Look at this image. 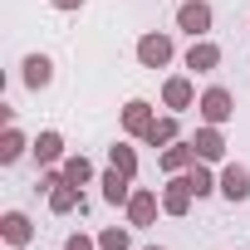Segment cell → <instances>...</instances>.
Wrapping results in <instances>:
<instances>
[{
  "label": "cell",
  "instance_id": "11",
  "mask_svg": "<svg viewBox=\"0 0 250 250\" xmlns=\"http://www.w3.org/2000/svg\"><path fill=\"white\" fill-rule=\"evenodd\" d=\"M30 157H35L40 167H59V162L69 157V152H64V133H59V128H44V133L30 143Z\"/></svg>",
  "mask_w": 250,
  "mask_h": 250
},
{
  "label": "cell",
  "instance_id": "4",
  "mask_svg": "<svg viewBox=\"0 0 250 250\" xmlns=\"http://www.w3.org/2000/svg\"><path fill=\"white\" fill-rule=\"evenodd\" d=\"M191 201H196V191H191V177L187 172H177V177H167V187H162V216H187L191 211Z\"/></svg>",
  "mask_w": 250,
  "mask_h": 250
},
{
  "label": "cell",
  "instance_id": "16",
  "mask_svg": "<svg viewBox=\"0 0 250 250\" xmlns=\"http://www.w3.org/2000/svg\"><path fill=\"white\" fill-rule=\"evenodd\" d=\"M177 138H182V113H162V118H152V128L143 133L147 147H167V143H177Z\"/></svg>",
  "mask_w": 250,
  "mask_h": 250
},
{
  "label": "cell",
  "instance_id": "10",
  "mask_svg": "<svg viewBox=\"0 0 250 250\" xmlns=\"http://www.w3.org/2000/svg\"><path fill=\"white\" fill-rule=\"evenodd\" d=\"M152 118H157V108L147 103V98H128V103H123V133H128V138H143L147 128H152Z\"/></svg>",
  "mask_w": 250,
  "mask_h": 250
},
{
  "label": "cell",
  "instance_id": "3",
  "mask_svg": "<svg viewBox=\"0 0 250 250\" xmlns=\"http://www.w3.org/2000/svg\"><path fill=\"white\" fill-rule=\"evenodd\" d=\"M216 25V10H211V0H182L177 5V30L191 35V40H206Z\"/></svg>",
  "mask_w": 250,
  "mask_h": 250
},
{
  "label": "cell",
  "instance_id": "23",
  "mask_svg": "<svg viewBox=\"0 0 250 250\" xmlns=\"http://www.w3.org/2000/svg\"><path fill=\"white\" fill-rule=\"evenodd\" d=\"M64 250H98V235H88V230H74V235L64 240Z\"/></svg>",
  "mask_w": 250,
  "mask_h": 250
},
{
  "label": "cell",
  "instance_id": "19",
  "mask_svg": "<svg viewBox=\"0 0 250 250\" xmlns=\"http://www.w3.org/2000/svg\"><path fill=\"white\" fill-rule=\"evenodd\" d=\"M187 177H191V191H196V201L221 191V172H211V162H201V157L191 162V172H187Z\"/></svg>",
  "mask_w": 250,
  "mask_h": 250
},
{
  "label": "cell",
  "instance_id": "2",
  "mask_svg": "<svg viewBox=\"0 0 250 250\" xmlns=\"http://www.w3.org/2000/svg\"><path fill=\"white\" fill-rule=\"evenodd\" d=\"M133 54H138V64H143V69H167V64L177 59V44H172V35H162V30H147V35H138Z\"/></svg>",
  "mask_w": 250,
  "mask_h": 250
},
{
  "label": "cell",
  "instance_id": "9",
  "mask_svg": "<svg viewBox=\"0 0 250 250\" xmlns=\"http://www.w3.org/2000/svg\"><path fill=\"white\" fill-rule=\"evenodd\" d=\"M98 187H103V201H108V206H128V201H133V177L118 172L113 162L98 172Z\"/></svg>",
  "mask_w": 250,
  "mask_h": 250
},
{
  "label": "cell",
  "instance_id": "1",
  "mask_svg": "<svg viewBox=\"0 0 250 250\" xmlns=\"http://www.w3.org/2000/svg\"><path fill=\"white\" fill-rule=\"evenodd\" d=\"M196 118L201 123H216V128H226V123L235 118V93L226 83H211L201 98H196Z\"/></svg>",
  "mask_w": 250,
  "mask_h": 250
},
{
  "label": "cell",
  "instance_id": "14",
  "mask_svg": "<svg viewBox=\"0 0 250 250\" xmlns=\"http://www.w3.org/2000/svg\"><path fill=\"white\" fill-rule=\"evenodd\" d=\"M187 69H191V74H211V69H221V44H216V40H191V49H187Z\"/></svg>",
  "mask_w": 250,
  "mask_h": 250
},
{
  "label": "cell",
  "instance_id": "8",
  "mask_svg": "<svg viewBox=\"0 0 250 250\" xmlns=\"http://www.w3.org/2000/svg\"><path fill=\"white\" fill-rule=\"evenodd\" d=\"M191 147H196V157H201V162H211V167H216V162H226V133L216 128V123H201V128L191 133Z\"/></svg>",
  "mask_w": 250,
  "mask_h": 250
},
{
  "label": "cell",
  "instance_id": "20",
  "mask_svg": "<svg viewBox=\"0 0 250 250\" xmlns=\"http://www.w3.org/2000/svg\"><path fill=\"white\" fill-rule=\"evenodd\" d=\"M30 143H35V138H25L15 123H10V128L0 133V162H5V167H10V162H20V157L30 152Z\"/></svg>",
  "mask_w": 250,
  "mask_h": 250
},
{
  "label": "cell",
  "instance_id": "12",
  "mask_svg": "<svg viewBox=\"0 0 250 250\" xmlns=\"http://www.w3.org/2000/svg\"><path fill=\"white\" fill-rule=\"evenodd\" d=\"M20 79H25V88H30V93L49 88V83H54V59H49V54H25Z\"/></svg>",
  "mask_w": 250,
  "mask_h": 250
},
{
  "label": "cell",
  "instance_id": "7",
  "mask_svg": "<svg viewBox=\"0 0 250 250\" xmlns=\"http://www.w3.org/2000/svg\"><path fill=\"white\" fill-rule=\"evenodd\" d=\"M221 196H226L230 206H245V201H250V167L221 162Z\"/></svg>",
  "mask_w": 250,
  "mask_h": 250
},
{
  "label": "cell",
  "instance_id": "22",
  "mask_svg": "<svg viewBox=\"0 0 250 250\" xmlns=\"http://www.w3.org/2000/svg\"><path fill=\"white\" fill-rule=\"evenodd\" d=\"M108 162H113L118 172L138 177V147H128V143H113V147H108Z\"/></svg>",
  "mask_w": 250,
  "mask_h": 250
},
{
  "label": "cell",
  "instance_id": "24",
  "mask_svg": "<svg viewBox=\"0 0 250 250\" xmlns=\"http://www.w3.org/2000/svg\"><path fill=\"white\" fill-rule=\"evenodd\" d=\"M49 5H54V10H64V15H69V10H83V0H49Z\"/></svg>",
  "mask_w": 250,
  "mask_h": 250
},
{
  "label": "cell",
  "instance_id": "5",
  "mask_svg": "<svg viewBox=\"0 0 250 250\" xmlns=\"http://www.w3.org/2000/svg\"><path fill=\"white\" fill-rule=\"evenodd\" d=\"M123 211H128V226H152L157 221V211H162V191H152V187H133V201L128 206H123Z\"/></svg>",
  "mask_w": 250,
  "mask_h": 250
},
{
  "label": "cell",
  "instance_id": "21",
  "mask_svg": "<svg viewBox=\"0 0 250 250\" xmlns=\"http://www.w3.org/2000/svg\"><path fill=\"white\" fill-rule=\"evenodd\" d=\"M98 250H133V230L128 226H103L98 230Z\"/></svg>",
  "mask_w": 250,
  "mask_h": 250
},
{
  "label": "cell",
  "instance_id": "15",
  "mask_svg": "<svg viewBox=\"0 0 250 250\" xmlns=\"http://www.w3.org/2000/svg\"><path fill=\"white\" fill-rule=\"evenodd\" d=\"M191 162H196V147H191V138H177V143H167V147H162V172H167V177H177V172H191Z\"/></svg>",
  "mask_w": 250,
  "mask_h": 250
},
{
  "label": "cell",
  "instance_id": "13",
  "mask_svg": "<svg viewBox=\"0 0 250 250\" xmlns=\"http://www.w3.org/2000/svg\"><path fill=\"white\" fill-rule=\"evenodd\" d=\"M0 235H5L10 250H20V245L35 240V221H30L25 211H5V216H0Z\"/></svg>",
  "mask_w": 250,
  "mask_h": 250
},
{
  "label": "cell",
  "instance_id": "6",
  "mask_svg": "<svg viewBox=\"0 0 250 250\" xmlns=\"http://www.w3.org/2000/svg\"><path fill=\"white\" fill-rule=\"evenodd\" d=\"M162 108H167V113H191V108H196V83H191L187 74H172V79L162 83Z\"/></svg>",
  "mask_w": 250,
  "mask_h": 250
},
{
  "label": "cell",
  "instance_id": "17",
  "mask_svg": "<svg viewBox=\"0 0 250 250\" xmlns=\"http://www.w3.org/2000/svg\"><path fill=\"white\" fill-rule=\"evenodd\" d=\"M49 211H54V216H74V211H83V187L59 182V187L49 191Z\"/></svg>",
  "mask_w": 250,
  "mask_h": 250
},
{
  "label": "cell",
  "instance_id": "18",
  "mask_svg": "<svg viewBox=\"0 0 250 250\" xmlns=\"http://www.w3.org/2000/svg\"><path fill=\"white\" fill-rule=\"evenodd\" d=\"M59 172H64V182H74V187H88V182L98 177V167H93L83 152H69V157L59 162Z\"/></svg>",
  "mask_w": 250,
  "mask_h": 250
},
{
  "label": "cell",
  "instance_id": "25",
  "mask_svg": "<svg viewBox=\"0 0 250 250\" xmlns=\"http://www.w3.org/2000/svg\"><path fill=\"white\" fill-rule=\"evenodd\" d=\"M143 250H167V245H143Z\"/></svg>",
  "mask_w": 250,
  "mask_h": 250
}]
</instances>
